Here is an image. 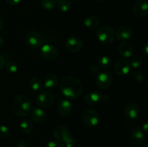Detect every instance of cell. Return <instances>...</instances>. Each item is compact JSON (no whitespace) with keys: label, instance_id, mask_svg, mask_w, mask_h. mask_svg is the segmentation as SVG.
Listing matches in <instances>:
<instances>
[{"label":"cell","instance_id":"cell-26","mask_svg":"<svg viewBox=\"0 0 148 147\" xmlns=\"http://www.w3.org/2000/svg\"><path fill=\"white\" fill-rule=\"evenodd\" d=\"M56 7L59 11L62 12H66L71 8V1L69 0H59Z\"/></svg>","mask_w":148,"mask_h":147},{"label":"cell","instance_id":"cell-13","mask_svg":"<svg viewBox=\"0 0 148 147\" xmlns=\"http://www.w3.org/2000/svg\"><path fill=\"white\" fill-rule=\"evenodd\" d=\"M132 12L138 17H144L148 14V4L146 0H137L132 5Z\"/></svg>","mask_w":148,"mask_h":147},{"label":"cell","instance_id":"cell-45","mask_svg":"<svg viewBox=\"0 0 148 147\" xmlns=\"http://www.w3.org/2000/svg\"><path fill=\"white\" fill-rule=\"evenodd\" d=\"M81 147H88V146H81Z\"/></svg>","mask_w":148,"mask_h":147},{"label":"cell","instance_id":"cell-32","mask_svg":"<svg viewBox=\"0 0 148 147\" xmlns=\"http://www.w3.org/2000/svg\"><path fill=\"white\" fill-rule=\"evenodd\" d=\"M45 147H64V144L62 142L52 141L48 143Z\"/></svg>","mask_w":148,"mask_h":147},{"label":"cell","instance_id":"cell-27","mask_svg":"<svg viewBox=\"0 0 148 147\" xmlns=\"http://www.w3.org/2000/svg\"><path fill=\"white\" fill-rule=\"evenodd\" d=\"M4 67H5L6 71L11 74H14L18 71V66L15 62L12 61H8L5 62Z\"/></svg>","mask_w":148,"mask_h":147},{"label":"cell","instance_id":"cell-12","mask_svg":"<svg viewBox=\"0 0 148 147\" xmlns=\"http://www.w3.org/2000/svg\"><path fill=\"white\" fill-rule=\"evenodd\" d=\"M114 71L118 76H125L131 71L130 62L126 59H121L116 61L114 63Z\"/></svg>","mask_w":148,"mask_h":147},{"label":"cell","instance_id":"cell-15","mask_svg":"<svg viewBox=\"0 0 148 147\" xmlns=\"http://www.w3.org/2000/svg\"><path fill=\"white\" fill-rule=\"evenodd\" d=\"M72 104L68 99H62L57 105V111L61 116H69L72 111Z\"/></svg>","mask_w":148,"mask_h":147},{"label":"cell","instance_id":"cell-25","mask_svg":"<svg viewBox=\"0 0 148 147\" xmlns=\"http://www.w3.org/2000/svg\"><path fill=\"white\" fill-rule=\"evenodd\" d=\"M59 0H40V5L46 10H53L57 6Z\"/></svg>","mask_w":148,"mask_h":147},{"label":"cell","instance_id":"cell-28","mask_svg":"<svg viewBox=\"0 0 148 147\" xmlns=\"http://www.w3.org/2000/svg\"><path fill=\"white\" fill-rule=\"evenodd\" d=\"M130 66L133 68V69H138L140 66L143 65V58L140 56H134L131 58V60H130Z\"/></svg>","mask_w":148,"mask_h":147},{"label":"cell","instance_id":"cell-38","mask_svg":"<svg viewBox=\"0 0 148 147\" xmlns=\"http://www.w3.org/2000/svg\"><path fill=\"white\" fill-rule=\"evenodd\" d=\"M4 64H5V59L1 55H0V70H1L4 68Z\"/></svg>","mask_w":148,"mask_h":147},{"label":"cell","instance_id":"cell-35","mask_svg":"<svg viewBox=\"0 0 148 147\" xmlns=\"http://www.w3.org/2000/svg\"><path fill=\"white\" fill-rule=\"evenodd\" d=\"M7 3L11 6H15L17 5L21 2V0H6Z\"/></svg>","mask_w":148,"mask_h":147},{"label":"cell","instance_id":"cell-18","mask_svg":"<svg viewBox=\"0 0 148 147\" xmlns=\"http://www.w3.org/2000/svg\"><path fill=\"white\" fill-rule=\"evenodd\" d=\"M101 94L98 91H91L87 93L84 97V101L88 105H94L101 102Z\"/></svg>","mask_w":148,"mask_h":147},{"label":"cell","instance_id":"cell-20","mask_svg":"<svg viewBox=\"0 0 148 147\" xmlns=\"http://www.w3.org/2000/svg\"><path fill=\"white\" fill-rule=\"evenodd\" d=\"M101 22L99 18L95 15L88 16L84 20V24L88 29L91 30H96L99 27Z\"/></svg>","mask_w":148,"mask_h":147},{"label":"cell","instance_id":"cell-29","mask_svg":"<svg viewBox=\"0 0 148 147\" xmlns=\"http://www.w3.org/2000/svg\"><path fill=\"white\" fill-rule=\"evenodd\" d=\"M132 79L134 81L140 82V83H142L145 80V76L143 75V72L138 70H136L132 72Z\"/></svg>","mask_w":148,"mask_h":147},{"label":"cell","instance_id":"cell-6","mask_svg":"<svg viewBox=\"0 0 148 147\" xmlns=\"http://www.w3.org/2000/svg\"><path fill=\"white\" fill-rule=\"evenodd\" d=\"M82 120L86 126L93 128L99 123V114L95 110L88 109L84 112Z\"/></svg>","mask_w":148,"mask_h":147},{"label":"cell","instance_id":"cell-17","mask_svg":"<svg viewBox=\"0 0 148 147\" xmlns=\"http://www.w3.org/2000/svg\"><path fill=\"white\" fill-rule=\"evenodd\" d=\"M119 53L124 59H128L130 58L133 54L134 48L131 43L128 42H122L119 46Z\"/></svg>","mask_w":148,"mask_h":147},{"label":"cell","instance_id":"cell-24","mask_svg":"<svg viewBox=\"0 0 148 147\" xmlns=\"http://www.w3.org/2000/svg\"><path fill=\"white\" fill-rule=\"evenodd\" d=\"M98 66L102 69H108L111 68L112 65V60L111 58L108 56H101L98 60Z\"/></svg>","mask_w":148,"mask_h":147},{"label":"cell","instance_id":"cell-46","mask_svg":"<svg viewBox=\"0 0 148 147\" xmlns=\"http://www.w3.org/2000/svg\"><path fill=\"white\" fill-rule=\"evenodd\" d=\"M0 147H1V146H0Z\"/></svg>","mask_w":148,"mask_h":147},{"label":"cell","instance_id":"cell-42","mask_svg":"<svg viewBox=\"0 0 148 147\" xmlns=\"http://www.w3.org/2000/svg\"><path fill=\"white\" fill-rule=\"evenodd\" d=\"M143 147H148V144H144L143 145Z\"/></svg>","mask_w":148,"mask_h":147},{"label":"cell","instance_id":"cell-2","mask_svg":"<svg viewBox=\"0 0 148 147\" xmlns=\"http://www.w3.org/2000/svg\"><path fill=\"white\" fill-rule=\"evenodd\" d=\"M12 108L17 116L24 118L30 115L33 107L31 101L27 95H19L13 99Z\"/></svg>","mask_w":148,"mask_h":147},{"label":"cell","instance_id":"cell-11","mask_svg":"<svg viewBox=\"0 0 148 147\" xmlns=\"http://www.w3.org/2000/svg\"><path fill=\"white\" fill-rule=\"evenodd\" d=\"M65 46L68 51L71 53H77L83 48V43L79 37L77 36H71L66 40Z\"/></svg>","mask_w":148,"mask_h":147},{"label":"cell","instance_id":"cell-1","mask_svg":"<svg viewBox=\"0 0 148 147\" xmlns=\"http://www.w3.org/2000/svg\"><path fill=\"white\" fill-rule=\"evenodd\" d=\"M60 92L67 99H77L83 92V84L75 76H65L59 82Z\"/></svg>","mask_w":148,"mask_h":147},{"label":"cell","instance_id":"cell-39","mask_svg":"<svg viewBox=\"0 0 148 147\" xmlns=\"http://www.w3.org/2000/svg\"><path fill=\"white\" fill-rule=\"evenodd\" d=\"M4 27V20H3V19L1 18V17H0V32H1V30H3Z\"/></svg>","mask_w":148,"mask_h":147},{"label":"cell","instance_id":"cell-9","mask_svg":"<svg viewBox=\"0 0 148 147\" xmlns=\"http://www.w3.org/2000/svg\"><path fill=\"white\" fill-rule=\"evenodd\" d=\"M130 140L131 144L134 146H142L145 141L144 131L138 127L134 128L130 133Z\"/></svg>","mask_w":148,"mask_h":147},{"label":"cell","instance_id":"cell-44","mask_svg":"<svg viewBox=\"0 0 148 147\" xmlns=\"http://www.w3.org/2000/svg\"><path fill=\"white\" fill-rule=\"evenodd\" d=\"M75 1H81L82 0H75Z\"/></svg>","mask_w":148,"mask_h":147},{"label":"cell","instance_id":"cell-34","mask_svg":"<svg viewBox=\"0 0 148 147\" xmlns=\"http://www.w3.org/2000/svg\"><path fill=\"white\" fill-rule=\"evenodd\" d=\"M16 147H26L27 146V143L23 139H18L16 141L15 144Z\"/></svg>","mask_w":148,"mask_h":147},{"label":"cell","instance_id":"cell-41","mask_svg":"<svg viewBox=\"0 0 148 147\" xmlns=\"http://www.w3.org/2000/svg\"><path fill=\"white\" fill-rule=\"evenodd\" d=\"M4 39H3L2 37H1V36H0V48L2 47V46H4Z\"/></svg>","mask_w":148,"mask_h":147},{"label":"cell","instance_id":"cell-7","mask_svg":"<svg viewBox=\"0 0 148 147\" xmlns=\"http://www.w3.org/2000/svg\"><path fill=\"white\" fill-rule=\"evenodd\" d=\"M40 54L45 60L54 61L59 56V50L53 45L45 44L40 47Z\"/></svg>","mask_w":148,"mask_h":147},{"label":"cell","instance_id":"cell-3","mask_svg":"<svg viewBox=\"0 0 148 147\" xmlns=\"http://www.w3.org/2000/svg\"><path fill=\"white\" fill-rule=\"evenodd\" d=\"M26 44L33 48H38L43 45L45 41L44 36L36 30H27L24 35Z\"/></svg>","mask_w":148,"mask_h":147},{"label":"cell","instance_id":"cell-4","mask_svg":"<svg viewBox=\"0 0 148 147\" xmlns=\"http://www.w3.org/2000/svg\"><path fill=\"white\" fill-rule=\"evenodd\" d=\"M96 36L98 40L104 45L111 44L115 40V33L112 27L108 24L98 27Z\"/></svg>","mask_w":148,"mask_h":147},{"label":"cell","instance_id":"cell-19","mask_svg":"<svg viewBox=\"0 0 148 147\" xmlns=\"http://www.w3.org/2000/svg\"><path fill=\"white\" fill-rule=\"evenodd\" d=\"M30 117L34 122H37V123H41V122H44L46 120V112L41 108H34L33 109H32L31 112H30Z\"/></svg>","mask_w":148,"mask_h":147},{"label":"cell","instance_id":"cell-10","mask_svg":"<svg viewBox=\"0 0 148 147\" xmlns=\"http://www.w3.org/2000/svg\"><path fill=\"white\" fill-rule=\"evenodd\" d=\"M53 136L62 144L73 138L69 130L64 125H58L53 130Z\"/></svg>","mask_w":148,"mask_h":147},{"label":"cell","instance_id":"cell-21","mask_svg":"<svg viewBox=\"0 0 148 147\" xmlns=\"http://www.w3.org/2000/svg\"><path fill=\"white\" fill-rule=\"evenodd\" d=\"M59 82V79L56 74L53 73L46 75L43 80V85L47 89H53L56 87Z\"/></svg>","mask_w":148,"mask_h":147},{"label":"cell","instance_id":"cell-37","mask_svg":"<svg viewBox=\"0 0 148 147\" xmlns=\"http://www.w3.org/2000/svg\"><path fill=\"white\" fill-rule=\"evenodd\" d=\"M110 100V96L108 95H101V101L103 102H108Z\"/></svg>","mask_w":148,"mask_h":147},{"label":"cell","instance_id":"cell-23","mask_svg":"<svg viewBox=\"0 0 148 147\" xmlns=\"http://www.w3.org/2000/svg\"><path fill=\"white\" fill-rule=\"evenodd\" d=\"M29 86L32 89H33L34 91H40L43 89V82H41L39 78L37 77H33L29 80Z\"/></svg>","mask_w":148,"mask_h":147},{"label":"cell","instance_id":"cell-31","mask_svg":"<svg viewBox=\"0 0 148 147\" xmlns=\"http://www.w3.org/2000/svg\"><path fill=\"white\" fill-rule=\"evenodd\" d=\"M90 71L92 72V74L97 75L101 72L100 71H101V68H100L99 66H98V64H96V63H92V64H91L90 66Z\"/></svg>","mask_w":148,"mask_h":147},{"label":"cell","instance_id":"cell-22","mask_svg":"<svg viewBox=\"0 0 148 147\" xmlns=\"http://www.w3.org/2000/svg\"><path fill=\"white\" fill-rule=\"evenodd\" d=\"M20 128L24 133H30L33 130V125L29 120L24 119L20 122Z\"/></svg>","mask_w":148,"mask_h":147},{"label":"cell","instance_id":"cell-36","mask_svg":"<svg viewBox=\"0 0 148 147\" xmlns=\"http://www.w3.org/2000/svg\"><path fill=\"white\" fill-rule=\"evenodd\" d=\"M143 54L144 56L147 57L148 56V43H146L143 47Z\"/></svg>","mask_w":148,"mask_h":147},{"label":"cell","instance_id":"cell-5","mask_svg":"<svg viewBox=\"0 0 148 147\" xmlns=\"http://www.w3.org/2000/svg\"><path fill=\"white\" fill-rule=\"evenodd\" d=\"M54 97L49 91H40L36 98V104L41 108H47L53 103Z\"/></svg>","mask_w":148,"mask_h":147},{"label":"cell","instance_id":"cell-8","mask_svg":"<svg viewBox=\"0 0 148 147\" xmlns=\"http://www.w3.org/2000/svg\"><path fill=\"white\" fill-rule=\"evenodd\" d=\"M113 82V76L110 72L102 71L97 74L95 83L101 89H107L111 86Z\"/></svg>","mask_w":148,"mask_h":147},{"label":"cell","instance_id":"cell-16","mask_svg":"<svg viewBox=\"0 0 148 147\" xmlns=\"http://www.w3.org/2000/svg\"><path fill=\"white\" fill-rule=\"evenodd\" d=\"M140 112V107L136 102L130 103L126 107L124 114L129 119L134 120L139 116Z\"/></svg>","mask_w":148,"mask_h":147},{"label":"cell","instance_id":"cell-33","mask_svg":"<svg viewBox=\"0 0 148 147\" xmlns=\"http://www.w3.org/2000/svg\"><path fill=\"white\" fill-rule=\"evenodd\" d=\"M64 147H75V138H72L71 139H69V141H67L66 142L64 143Z\"/></svg>","mask_w":148,"mask_h":147},{"label":"cell","instance_id":"cell-43","mask_svg":"<svg viewBox=\"0 0 148 147\" xmlns=\"http://www.w3.org/2000/svg\"><path fill=\"white\" fill-rule=\"evenodd\" d=\"M96 1H105V0H96Z\"/></svg>","mask_w":148,"mask_h":147},{"label":"cell","instance_id":"cell-14","mask_svg":"<svg viewBox=\"0 0 148 147\" xmlns=\"http://www.w3.org/2000/svg\"><path fill=\"white\" fill-rule=\"evenodd\" d=\"M132 29L129 26H121L117 29L115 33V37L119 41L125 42L131 38L132 36Z\"/></svg>","mask_w":148,"mask_h":147},{"label":"cell","instance_id":"cell-40","mask_svg":"<svg viewBox=\"0 0 148 147\" xmlns=\"http://www.w3.org/2000/svg\"><path fill=\"white\" fill-rule=\"evenodd\" d=\"M147 127H148V124L146 122V123L144 124V125L143 126V131H145V132H147Z\"/></svg>","mask_w":148,"mask_h":147},{"label":"cell","instance_id":"cell-30","mask_svg":"<svg viewBox=\"0 0 148 147\" xmlns=\"http://www.w3.org/2000/svg\"><path fill=\"white\" fill-rule=\"evenodd\" d=\"M10 134V129L7 125H0V139H4L7 138Z\"/></svg>","mask_w":148,"mask_h":147}]
</instances>
